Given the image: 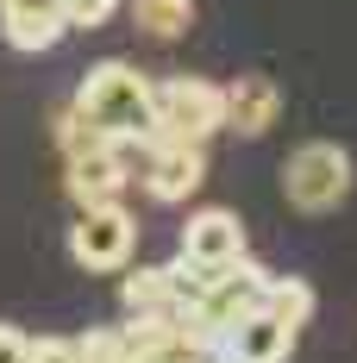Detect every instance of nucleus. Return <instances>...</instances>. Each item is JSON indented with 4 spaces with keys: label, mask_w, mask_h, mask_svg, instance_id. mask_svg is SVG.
<instances>
[{
    "label": "nucleus",
    "mask_w": 357,
    "mask_h": 363,
    "mask_svg": "<svg viewBox=\"0 0 357 363\" xmlns=\"http://www.w3.org/2000/svg\"><path fill=\"white\" fill-rule=\"evenodd\" d=\"M226 132V88L201 75L150 82V138L157 145H207Z\"/></svg>",
    "instance_id": "f257e3e1"
},
{
    "label": "nucleus",
    "mask_w": 357,
    "mask_h": 363,
    "mask_svg": "<svg viewBox=\"0 0 357 363\" xmlns=\"http://www.w3.org/2000/svg\"><path fill=\"white\" fill-rule=\"evenodd\" d=\"M75 107L88 113L107 138H132V132H150V75H138L132 63H94V69L82 75V88H75Z\"/></svg>",
    "instance_id": "f03ea898"
},
{
    "label": "nucleus",
    "mask_w": 357,
    "mask_h": 363,
    "mask_svg": "<svg viewBox=\"0 0 357 363\" xmlns=\"http://www.w3.org/2000/svg\"><path fill=\"white\" fill-rule=\"evenodd\" d=\"M282 194H288L295 213H332V207H345V194H351V157H345V145L314 138V145L288 150Z\"/></svg>",
    "instance_id": "7ed1b4c3"
},
{
    "label": "nucleus",
    "mask_w": 357,
    "mask_h": 363,
    "mask_svg": "<svg viewBox=\"0 0 357 363\" xmlns=\"http://www.w3.org/2000/svg\"><path fill=\"white\" fill-rule=\"evenodd\" d=\"M132 245H138V219L126 213L119 201L82 207V219H75V232H70V257L82 269H119L132 257Z\"/></svg>",
    "instance_id": "20e7f679"
},
{
    "label": "nucleus",
    "mask_w": 357,
    "mask_h": 363,
    "mask_svg": "<svg viewBox=\"0 0 357 363\" xmlns=\"http://www.w3.org/2000/svg\"><path fill=\"white\" fill-rule=\"evenodd\" d=\"M182 257L214 282V276H226L232 263H245V219L232 213V207H201V213L182 225Z\"/></svg>",
    "instance_id": "39448f33"
},
{
    "label": "nucleus",
    "mask_w": 357,
    "mask_h": 363,
    "mask_svg": "<svg viewBox=\"0 0 357 363\" xmlns=\"http://www.w3.org/2000/svg\"><path fill=\"white\" fill-rule=\"evenodd\" d=\"M201 176H207V157H201V145H150V157H144V194L150 201H163V207H176V201H188L194 188H201Z\"/></svg>",
    "instance_id": "423d86ee"
},
{
    "label": "nucleus",
    "mask_w": 357,
    "mask_h": 363,
    "mask_svg": "<svg viewBox=\"0 0 357 363\" xmlns=\"http://www.w3.org/2000/svg\"><path fill=\"white\" fill-rule=\"evenodd\" d=\"M288 351H295V332L282 320H270L263 307H251L245 320H232L219 332V357L232 363H288Z\"/></svg>",
    "instance_id": "0eeeda50"
},
{
    "label": "nucleus",
    "mask_w": 357,
    "mask_h": 363,
    "mask_svg": "<svg viewBox=\"0 0 357 363\" xmlns=\"http://www.w3.org/2000/svg\"><path fill=\"white\" fill-rule=\"evenodd\" d=\"M126 163L113 157V145H94V150H75L70 163H63V188H70V201L82 207H107L119 201V188H126Z\"/></svg>",
    "instance_id": "6e6552de"
},
{
    "label": "nucleus",
    "mask_w": 357,
    "mask_h": 363,
    "mask_svg": "<svg viewBox=\"0 0 357 363\" xmlns=\"http://www.w3.org/2000/svg\"><path fill=\"white\" fill-rule=\"evenodd\" d=\"M63 32H70L63 0H0V38L13 50H50Z\"/></svg>",
    "instance_id": "1a4fd4ad"
},
{
    "label": "nucleus",
    "mask_w": 357,
    "mask_h": 363,
    "mask_svg": "<svg viewBox=\"0 0 357 363\" xmlns=\"http://www.w3.org/2000/svg\"><path fill=\"white\" fill-rule=\"evenodd\" d=\"M276 119H282V94H276L263 75H238V82L226 88V132H238V138H263Z\"/></svg>",
    "instance_id": "9d476101"
},
{
    "label": "nucleus",
    "mask_w": 357,
    "mask_h": 363,
    "mask_svg": "<svg viewBox=\"0 0 357 363\" xmlns=\"http://www.w3.org/2000/svg\"><path fill=\"white\" fill-rule=\"evenodd\" d=\"M132 26L157 44H176L194 26V0H132Z\"/></svg>",
    "instance_id": "9b49d317"
},
{
    "label": "nucleus",
    "mask_w": 357,
    "mask_h": 363,
    "mask_svg": "<svg viewBox=\"0 0 357 363\" xmlns=\"http://www.w3.org/2000/svg\"><path fill=\"white\" fill-rule=\"evenodd\" d=\"M263 313L282 320L288 332H301L307 320H314V289H307L301 276H270V289H263Z\"/></svg>",
    "instance_id": "f8f14e48"
},
{
    "label": "nucleus",
    "mask_w": 357,
    "mask_h": 363,
    "mask_svg": "<svg viewBox=\"0 0 357 363\" xmlns=\"http://www.w3.org/2000/svg\"><path fill=\"white\" fill-rule=\"evenodd\" d=\"M57 145H63V157H75V150L107 145V132H101V125H94L82 107H70V113H57Z\"/></svg>",
    "instance_id": "ddd939ff"
},
{
    "label": "nucleus",
    "mask_w": 357,
    "mask_h": 363,
    "mask_svg": "<svg viewBox=\"0 0 357 363\" xmlns=\"http://www.w3.org/2000/svg\"><path fill=\"white\" fill-rule=\"evenodd\" d=\"M70 345H75V363H126V345H119L113 326H94L82 338H70Z\"/></svg>",
    "instance_id": "4468645a"
},
{
    "label": "nucleus",
    "mask_w": 357,
    "mask_h": 363,
    "mask_svg": "<svg viewBox=\"0 0 357 363\" xmlns=\"http://www.w3.org/2000/svg\"><path fill=\"white\" fill-rule=\"evenodd\" d=\"M113 6H119V0H63V19H70V26H107Z\"/></svg>",
    "instance_id": "2eb2a0df"
},
{
    "label": "nucleus",
    "mask_w": 357,
    "mask_h": 363,
    "mask_svg": "<svg viewBox=\"0 0 357 363\" xmlns=\"http://www.w3.org/2000/svg\"><path fill=\"white\" fill-rule=\"evenodd\" d=\"M26 363H75V345L70 338H32Z\"/></svg>",
    "instance_id": "dca6fc26"
},
{
    "label": "nucleus",
    "mask_w": 357,
    "mask_h": 363,
    "mask_svg": "<svg viewBox=\"0 0 357 363\" xmlns=\"http://www.w3.org/2000/svg\"><path fill=\"white\" fill-rule=\"evenodd\" d=\"M26 351H32V332H19V326L0 320V363H26Z\"/></svg>",
    "instance_id": "f3484780"
},
{
    "label": "nucleus",
    "mask_w": 357,
    "mask_h": 363,
    "mask_svg": "<svg viewBox=\"0 0 357 363\" xmlns=\"http://www.w3.org/2000/svg\"><path fill=\"white\" fill-rule=\"evenodd\" d=\"M214 363H232V357H214Z\"/></svg>",
    "instance_id": "a211bd4d"
}]
</instances>
